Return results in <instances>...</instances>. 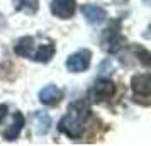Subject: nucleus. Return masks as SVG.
I'll return each instance as SVG.
<instances>
[{
    "instance_id": "obj_1",
    "label": "nucleus",
    "mask_w": 151,
    "mask_h": 146,
    "mask_svg": "<svg viewBox=\"0 0 151 146\" xmlns=\"http://www.w3.org/2000/svg\"><path fill=\"white\" fill-rule=\"evenodd\" d=\"M90 116V109L85 102H75L68 107L66 116L60 121V131L65 132L68 138L78 139L83 134V126Z\"/></svg>"
},
{
    "instance_id": "obj_2",
    "label": "nucleus",
    "mask_w": 151,
    "mask_h": 146,
    "mask_svg": "<svg viewBox=\"0 0 151 146\" xmlns=\"http://www.w3.org/2000/svg\"><path fill=\"white\" fill-rule=\"evenodd\" d=\"M90 58H92V53L88 49H80V51L68 56L66 68L71 73H80V71H83V70H87L90 66Z\"/></svg>"
},
{
    "instance_id": "obj_3",
    "label": "nucleus",
    "mask_w": 151,
    "mask_h": 146,
    "mask_svg": "<svg viewBox=\"0 0 151 146\" xmlns=\"http://www.w3.org/2000/svg\"><path fill=\"white\" fill-rule=\"evenodd\" d=\"M122 44H124V37H122V34L119 32V29L117 27L105 29V32H104V36H102V48L105 49L107 53H110V55L117 53L119 49L122 48Z\"/></svg>"
},
{
    "instance_id": "obj_4",
    "label": "nucleus",
    "mask_w": 151,
    "mask_h": 146,
    "mask_svg": "<svg viewBox=\"0 0 151 146\" xmlns=\"http://www.w3.org/2000/svg\"><path fill=\"white\" fill-rule=\"evenodd\" d=\"M131 87L136 97H143V99H150L151 93V77L148 73L143 75H134L131 80Z\"/></svg>"
},
{
    "instance_id": "obj_5",
    "label": "nucleus",
    "mask_w": 151,
    "mask_h": 146,
    "mask_svg": "<svg viewBox=\"0 0 151 146\" xmlns=\"http://www.w3.org/2000/svg\"><path fill=\"white\" fill-rule=\"evenodd\" d=\"M114 92H116V87L114 83L110 82V80H97L95 85H93V88H92V93H93V99H95L97 102H104V100H109L112 95H114Z\"/></svg>"
},
{
    "instance_id": "obj_6",
    "label": "nucleus",
    "mask_w": 151,
    "mask_h": 146,
    "mask_svg": "<svg viewBox=\"0 0 151 146\" xmlns=\"http://www.w3.org/2000/svg\"><path fill=\"white\" fill-rule=\"evenodd\" d=\"M76 2L75 0H53L51 2V12L60 19H70L75 14Z\"/></svg>"
},
{
    "instance_id": "obj_7",
    "label": "nucleus",
    "mask_w": 151,
    "mask_h": 146,
    "mask_svg": "<svg viewBox=\"0 0 151 146\" xmlns=\"http://www.w3.org/2000/svg\"><path fill=\"white\" fill-rule=\"evenodd\" d=\"M82 14L87 19V22H90V24H102L107 19V12L102 7H99V5H83Z\"/></svg>"
},
{
    "instance_id": "obj_8",
    "label": "nucleus",
    "mask_w": 151,
    "mask_h": 146,
    "mask_svg": "<svg viewBox=\"0 0 151 146\" xmlns=\"http://www.w3.org/2000/svg\"><path fill=\"white\" fill-rule=\"evenodd\" d=\"M63 97V92L56 85H48L39 92V100L44 105H56Z\"/></svg>"
},
{
    "instance_id": "obj_9",
    "label": "nucleus",
    "mask_w": 151,
    "mask_h": 146,
    "mask_svg": "<svg viewBox=\"0 0 151 146\" xmlns=\"http://www.w3.org/2000/svg\"><path fill=\"white\" fill-rule=\"evenodd\" d=\"M22 126H24V116H22L21 112H15L14 116V121H12V124L9 129L4 131V138L7 139V141H14L22 131Z\"/></svg>"
},
{
    "instance_id": "obj_10",
    "label": "nucleus",
    "mask_w": 151,
    "mask_h": 146,
    "mask_svg": "<svg viewBox=\"0 0 151 146\" xmlns=\"http://www.w3.org/2000/svg\"><path fill=\"white\" fill-rule=\"evenodd\" d=\"M32 48H34V39L31 36H24L19 41L15 42L14 51L19 56H24V58H31L32 56Z\"/></svg>"
},
{
    "instance_id": "obj_11",
    "label": "nucleus",
    "mask_w": 151,
    "mask_h": 146,
    "mask_svg": "<svg viewBox=\"0 0 151 146\" xmlns=\"http://www.w3.org/2000/svg\"><path fill=\"white\" fill-rule=\"evenodd\" d=\"M14 9L19 12H26L29 15H34L39 9L37 0H14Z\"/></svg>"
},
{
    "instance_id": "obj_12",
    "label": "nucleus",
    "mask_w": 151,
    "mask_h": 146,
    "mask_svg": "<svg viewBox=\"0 0 151 146\" xmlns=\"http://www.w3.org/2000/svg\"><path fill=\"white\" fill-rule=\"evenodd\" d=\"M53 55H55V46H53L51 42H48V44H41L32 58L39 63H48L49 60L53 58Z\"/></svg>"
},
{
    "instance_id": "obj_13",
    "label": "nucleus",
    "mask_w": 151,
    "mask_h": 146,
    "mask_svg": "<svg viewBox=\"0 0 151 146\" xmlns=\"http://www.w3.org/2000/svg\"><path fill=\"white\" fill-rule=\"evenodd\" d=\"M51 127V117L46 112H37L36 114V131L37 134H46Z\"/></svg>"
},
{
    "instance_id": "obj_14",
    "label": "nucleus",
    "mask_w": 151,
    "mask_h": 146,
    "mask_svg": "<svg viewBox=\"0 0 151 146\" xmlns=\"http://www.w3.org/2000/svg\"><path fill=\"white\" fill-rule=\"evenodd\" d=\"M136 53H139V56H141V61L148 66V65H150V53H148L146 49H143V48H137Z\"/></svg>"
},
{
    "instance_id": "obj_15",
    "label": "nucleus",
    "mask_w": 151,
    "mask_h": 146,
    "mask_svg": "<svg viewBox=\"0 0 151 146\" xmlns=\"http://www.w3.org/2000/svg\"><path fill=\"white\" fill-rule=\"evenodd\" d=\"M5 116H7V105L4 104V105H0V122L5 119Z\"/></svg>"
},
{
    "instance_id": "obj_16",
    "label": "nucleus",
    "mask_w": 151,
    "mask_h": 146,
    "mask_svg": "<svg viewBox=\"0 0 151 146\" xmlns=\"http://www.w3.org/2000/svg\"><path fill=\"white\" fill-rule=\"evenodd\" d=\"M144 2H146V4H148V2H150V0H144Z\"/></svg>"
}]
</instances>
